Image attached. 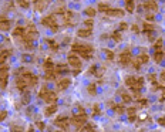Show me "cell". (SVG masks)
Segmentation results:
<instances>
[{"mask_svg":"<svg viewBox=\"0 0 165 132\" xmlns=\"http://www.w3.org/2000/svg\"><path fill=\"white\" fill-rule=\"evenodd\" d=\"M71 51L74 54H80L82 58H86V60H90L93 57V51L94 48L88 44H81V43H74V44L71 45Z\"/></svg>","mask_w":165,"mask_h":132,"instance_id":"6da1fadb","label":"cell"},{"mask_svg":"<svg viewBox=\"0 0 165 132\" xmlns=\"http://www.w3.org/2000/svg\"><path fill=\"white\" fill-rule=\"evenodd\" d=\"M37 36L38 33H37V30H36V27L33 24H30L26 29V33L23 36V41H24V45L27 48H33V41L37 38Z\"/></svg>","mask_w":165,"mask_h":132,"instance_id":"7a4b0ae2","label":"cell"},{"mask_svg":"<svg viewBox=\"0 0 165 132\" xmlns=\"http://www.w3.org/2000/svg\"><path fill=\"white\" fill-rule=\"evenodd\" d=\"M125 84L138 95L140 90L144 87V78L142 77H127L125 78Z\"/></svg>","mask_w":165,"mask_h":132,"instance_id":"3957f363","label":"cell"},{"mask_svg":"<svg viewBox=\"0 0 165 132\" xmlns=\"http://www.w3.org/2000/svg\"><path fill=\"white\" fill-rule=\"evenodd\" d=\"M38 97H40L43 101H46L47 104H51V105L57 102V95H56V92L51 91V90H49L46 85L44 87H41L40 92H38Z\"/></svg>","mask_w":165,"mask_h":132,"instance_id":"277c9868","label":"cell"},{"mask_svg":"<svg viewBox=\"0 0 165 132\" xmlns=\"http://www.w3.org/2000/svg\"><path fill=\"white\" fill-rule=\"evenodd\" d=\"M23 74H16L17 77H21V78L26 81V84L29 85V87H33L36 84L38 83V77L37 75H34L33 73H30V71H26V70H21Z\"/></svg>","mask_w":165,"mask_h":132,"instance_id":"5b68a950","label":"cell"},{"mask_svg":"<svg viewBox=\"0 0 165 132\" xmlns=\"http://www.w3.org/2000/svg\"><path fill=\"white\" fill-rule=\"evenodd\" d=\"M70 122L73 125H75L77 127V129H81L82 128V125L87 122V115H86V112H84V109H80V114H77V115H74L73 118L70 120Z\"/></svg>","mask_w":165,"mask_h":132,"instance_id":"8992f818","label":"cell"},{"mask_svg":"<svg viewBox=\"0 0 165 132\" xmlns=\"http://www.w3.org/2000/svg\"><path fill=\"white\" fill-rule=\"evenodd\" d=\"M7 81H9V66L4 62V64H0V88L2 90L7 87Z\"/></svg>","mask_w":165,"mask_h":132,"instance_id":"52a82bcc","label":"cell"},{"mask_svg":"<svg viewBox=\"0 0 165 132\" xmlns=\"http://www.w3.org/2000/svg\"><path fill=\"white\" fill-rule=\"evenodd\" d=\"M41 24L46 26V27H49L50 30H53V31H57L58 29V23H57V17L51 14V16H47V17H43V20H41Z\"/></svg>","mask_w":165,"mask_h":132,"instance_id":"ba28073f","label":"cell"},{"mask_svg":"<svg viewBox=\"0 0 165 132\" xmlns=\"http://www.w3.org/2000/svg\"><path fill=\"white\" fill-rule=\"evenodd\" d=\"M67 61H68V66H70L74 71H80V70H81L82 62H81V60L77 57V54L70 53V54H68V57H67Z\"/></svg>","mask_w":165,"mask_h":132,"instance_id":"9c48e42d","label":"cell"},{"mask_svg":"<svg viewBox=\"0 0 165 132\" xmlns=\"http://www.w3.org/2000/svg\"><path fill=\"white\" fill-rule=\"evenodd\" d=\"M54 124L57 125V127H60L61 129H64V131H67V129H68V125H70V118H67V116H60V118H57V120L54 121Z\"/></svg>","mask_w":165,"mask_h":132,"instance_id":"30bf717a","label":"cell"},{"mask_svg":"<svg viewBox=\"0 0 165 132\" xmlns=\"http://www.w3.org/2000/svg\"><path fill=\"white\" fill-rule=\"evenodd\" d=\"M120 62L123 66H128L131 62V51L130 50H124L120 54Z\"/></svg>","mask_w":165,"mask_h":132,"instance_id":"8fae6325","label":"cell"},{"mask_svg":"<svg viewBox=\"0 0 165 132\" xmlns=\"http://www.w3.org/2000/svg\"><path fill=\"white\" fill-rule=\"evenodd\" d=\"M148 60H149V57H148V54H145V53H142L141 55H138V58L135 60V64H134V68L135 70H138L141 67V64H144V62H148Z\"/></svg>","mask_w":165,"mask_h":132,"instance_id":"7c38bea8","label":"cell"},{"mask_svg":"<svg viewBox=\"0 0 165 132\" xmlns=\"http://www.w3.org/2000/svg\"><path fill=\"white\" fill-rule=\"evenodd\" d=\"M9 29H10V20H9L7 17L2 16L0 17V30L2 31H7Z\"/></svg>","mask_w":165,"mask_h":132,"instance_id":"4fadbf2b","label":"cell"},{"mask_svg":"<svg viewBox=\"0 0 165 132\" xmlns=\"http://www.w3.org/2000/svg\"><path fill=\"white\" fill-rule=\"evenodd\" d=\"M70 84H71L70 78H63V80H60V81H57V88L60 91H63V90H66V88H68Z\"/></svg>","mask_w":165,"mask_h":132,"instance_id":"5bb4252c","label":"cell"},{"mask_svg":"<svg viewBox=\"0 0 165 132\" xmlns=\"http://www.w3.org/2000/svg\"><path fill=\"white\" fill-rule=\"evenodd\" d=\"M107 16L108 17H123L124 16V10H121V9H110L107 12Z\"/></svg>","mask_w":165,"mask_h":132,"instance_id":"9a60e30c","label":"cell"},{"mask_svg":"<svg viewBox=\"0 0 165 132\" xmlns=\"http://www.w3.org/2000/svg\"><path fill=\"white\" fill-rule=\"evenodd\" d=\"M26 33V27H23V26H17L16 29L13 30V36L14 37H23Z\"/></svg>","mask_w":165,"mask_h":132,"instance_id":"2e32d148","label":"cell"},{"mask_svg":"<svg viewBox=\"0 0 165 132\" xmlns=\"http://www.w3.org/2000/svg\"><path fill=\"white\" fill-rule=\"evenodd\" d=\"M127 112H128V121H130V122H134V121L137 120V116H135V114H137V108H135V107L128 108Z\"/></svg>","mask_w":165,"mask_h":132,"instance_id":"e0dca14e","label":"cell"},{"mask_svg":"<svg viewBox=\"0 0 165 132\" xmlns=\"http://www.w3.org/2000/svg\"><path fill=\"white\" fill-rule=\"evenodd\" d=\"M91 34H93V31H91V29H81V30H79L77 31V36L79 37H90Z\"/></svg>","mask_w":165,"mask_h":132,"instance_id":"ac0fdd59","label":"cell"},{"mask_svg":"<svg viewBox=\"0 0 165 132\" xmlns=\"http://www.w3.org/2000/svg\"><path fill=\"white\" fill-rule=\"evenodd\" d=\"M10 54H12L10 53V50H2V51H0V64H4Z\"/></svg>","mask_w":165,"mask_h":132,"instance_id":"d6986e66","label":"cell"},{"mask_svg":"<svg viewBox=\"0 0 165 132\" xmlns=\"http://www.w3.org/2000/svg\"><path fill=\"white\" fill-rule=\"evenodd\" d=\"M144 7L147 9V10H152V12H155L158 9V4L157 2H144Z\"/></svg>","mask_w":165,"mask_h":132,"instance_id":"ffe728a7","label":"cell"},{"mask_svg":"<svg viewBox=\"0 0 165 132\" xmlns=\"http://www.w3.org/2000/svg\"><path fill=\"white\" fill-rule=\"evenodd\" d=\"M43 67H44V70L46 71H51L54 68V64H53V61L50 60V58H46L44 60V64H43Z\"/></svg>","mask_w":165,"mask_h":132,"instance_id":"44dd1931","label":"cell"},{"mask_svg":"<svg viewBox=\"0 0 165 132\" xmlns=\"http://www.w3.org/2000/svg\"><path fill=\"white\" fill-rule=\"evenodd\" d=\"M56 111H57V105H56V104H53V105H50V107L46 108L44 114H46L47 116H50V115H53V114H54Z\"/></svg>","mask_w":165,"mask_h":132,"instance_id":"7402d4cb","label":"cell"},{"mask_svg":"<svg viewBox=\"0 0 165 132\" xmlns=\"http://www.w3.org/2000/svg\"><path fill=\"white\" fill-rule=\"evenodd\" d=\"M47 4H49V2H34L36 10H38V12H41V10H44Z\"/></svg>","mask_w":165,"mask_h":132,"instance_id":"603a6c76","label":"cell"},{"mask_svg":"<svg viewBox=\"0 0 165 132\" xmlns=\"http://www.w3.org/2000/svg\"><path fill=\"white\" fill-rule=\"evenodd\" d=\"M57 77V73L54 70H51V71H46V75H44V78L46 80H54Z\"/></svg>","mask_w":165,"mask_h":132,"instance_id":"cb8c5ba5","label":"cell"},{"mask_svg":"<svg viewBox=\"0 0 165 132\" xmlns=\"http://www.w3.org/2000/svg\"><path fill=\"white\" fill-rule=\"evenodd\" d=\"M134 2L132 0H128V2H125V7H127V12L128 13H132L134 12Z\"/></svg>","mask_w":165,"mask_h":132,"instance_id":"d4e9b609","label":"cell"},{"mask_svg":"<svg viewBox=\"0 0 165 132\" xmlns=\"http://www.w3.org/2000/svg\"><path fill=\"white\" fill-rule=\"evenodd\" d=\"M46 41H47V44H49L50 47H51V50H53V51H57V48H58V44H56V43H54V40H53V38H47Z\"/></svg>","mask_w":165,"mask_h":132,"instance_id":"484cf974","label":"cell"},{"mask_svg":"<svg viewBox=\"0 0 165 132\" xmlns=\"http://www.w3.org/2000/svg\"><path fill=\"white\" fill-rule=\"evenodd\" d=\"M68 71V67L66 66V64H60V66H57V70H56V73L57 74H60V73H67Z\"/></svg>","mask_w":165,"mask_h":132,"instance_id":"4316f807","label":"cell"},{"mask_svg":"<svg viewBox=\"0 0 165 132\" xmlns=\"http://www.w3.org/2000/svg\"><path fill=\"white\" fill-rule=\"evenodd\" d=\"M98 10H100V12H105V13H107L108 10H110V6H108L107 3H103V2H101V3H98Z\"/></svg>","mask_w":165,"mask_h":132,"instance_id":"83f0119b","label":"cell"},{"mask_svg":"<svg viewBox=\"0 0 165 132\" xmlns=\"http://www.w3.org/2000/svg\"><path fill=\"white\" fill-rule=\"evenodd\" d=\"M154 47H155V53H161L162 51V40L161 38L155 41V45H154Z\"/></svg>","mask_w":165,"mask_h":132,"instance_id":"f1b7e54d","label":"cell"},{"mask_svg":"<svg viewBox=\"0 0 165 132\" xmlns=\"http://www.w3.org/2000/svg\"><path fill=\"white\" fill-rule=\"evenodd\" d=\"M114 111H116L117 114H124V112H125V108H124V105L118 104V105H114Z\"/></svg>","mask_w":165,"mask_h":132,"instance_id":"f546056e","label":"cell"},{"mask_svg":"<svg viewBox=\"0 0 165 132\" xmlns=\"http://www.w3.org/2000/svg\"><path fill=\"white\" fill-rule=\"evenodd\" d=\"M162 58H164V53H155L154 54V60H155V62H161Z\"/></svg>","mask_w":165,"mask_h":132,"instance_id":"4dcf8cb0","label":"cell"},{"mask_svg":"<svg viewBox=\"0 0 165 132\" xmlns=\"http://www.w3.org/2000/svg\"><path fill=\"white\" fill-rule=\"evenodd\" d=\"M84 13H86L87 16H90V17H94L95 16V10L93 7H87L86 10H84Z\"/></svg>","mask_w":165,"mask_h":132,"instance_id":"1f68e13d","label":"cell"},{"mask_svg":"<svg viewBox=\"0 0 165 132\" xmlns=\"http://www.w3.org/2000/svg\"><path fill=\"white\" fill-rule=\"evenodd\" d=\"M88 92H90L91 95H94L95 92H97V88H95V84H90V85H88Z\"/></svg>","mask_w":165,"mask_h":132,"instance_id":"d6a6232c","label":"cell"},{"mask_svg":"<svg viewBox=\"0 0 165 132\" xmlns=\"http://www.w3.org/2000/svg\"><path fill=\"white\" fill-rule=\"evenodd\" d=\"M121 97H123V99L124 101H125V102H130V101H131V95L130 94H125V92H121Z\"/></svg>","mask_w":165,"mask_h":132,"instance_id":"836d02e7","label":"cell"},{"mask_svg":"<svg viewBox=\"0 0 165 132\" xmlns=\"http://www.w3.org/2000/svg\"><path fill=\"white\" fill-rule=\"evenodd\" d=\"M144 30L147 31V33H149V31H152V30H154V26L149 24V23H145V24H144Z\"/></svg>","mask_w":165,"mask_h":132,"instance_id":"e575fe53","label":"cell"},{"mask_svg":"<svg viewBox=\"0 0 165 132\" xmlns=\"http://www.w3.org/2000/svg\"><path fill=\"white\" fill-rule=\"evenodd\" d=\"M10 129H12V132H23L24 131V129L21 128V127H19V125H13Z\"/></svg>","mask_w":165,"mask_h":132,"instance_id":"d590c367","label":"cell"},{"mask_svg":"<svg viewBox=\"0 0 165 132\" xmlns=\"http://www.w3.org/2000/svg\"><path fill=\"white\" fill-rule=\"evenodd\" d=\"M112 38H114L117 43H120V41H121V34L116 31V33H112Z\"/></svg>","mask_w":165,"mask_h":132,"instance_id":"8d00e7d4","label":"cell"},{"mask_svg":"<svg viewBox=\"0 0 165 132\" xmlns=\"http://www.w3.org/2000/svg\"><path fill=\"white\" fill-rule=\"evenodd\" d=\"M19 4H20L21 7H24V9H27V7L30 6L29 2H24V0H20V2H19Z\"/></svg>","mask_w":165,"mask_h":132,"instance_id":"74e56055","label":"cell"},{"mask_svg":"<svg viewBox=\"0 0 165 132\" xmlns=\"http://www.w3.org/2000/svg\"><path fill=\"white\" fill-rule=\"evenodd\" d=\"M7 116V111H0V121H4Z\"/></svg>","mask_w":165,"mask_h":132,"instance_id":"f35d334b","label":"cell"},{"mask_svg":"<svg viewBox=\"0 0 165 132\" xmlns=\"http://www.w3.org/2000/svg\"><path fill=\"white\" fill-rule=\"evenodd\" d=\"M86 132H97V131H95V128L93 127V125H87V127H86Z\"/></svg>","mask_w":165,"mask_h":132,"instance_id":"ab89813d","label":"cell"},{"mask_svg":"<svg viewBox=\"0 0 165 132\" xmlns=\"http://www.w3.org/2000/svg\"><path fill=\"white\" fill-rule=\"evenodd\" d=\"M105 53H107L108 60H112V58H114V53H112V51H110V50H105Z\"/></svg>","mask_w":165,"mask_h":132,"instance_id":"60d3db41","label":"cell"},{"mask_svg":"<svg viewBox=\"0 0 165 132\" xmlns=\"http://www.w3.org/2000/svg\"><path fill=\"white\" fill-rule=\"evenodd\" d=\"M84 24L87 26V29H91V27H93V20H91V19L90 20H86L84 21Z\"/></svg>","mask_w":165,"mask_h":132,"instance_id":"b9f144b4","label":"cell"},{"mask_svg":"<svg viewBox=\"0 0 165 132\" xmlns=\"http://www.w3.org/2000/svg\"><path fill=\"white\" fill-rule=\"evenodd\" d=\"M29 94H27V92H26V94L24 95H23V104H27V102H29Z\"/></svg>","mask_w":165,"mask_h":132,"instance_id":"7bdbcfd3","label":"cell"},{"mask_svg":"<svg viewBox=\"0 0 165 132\" xmlns=\"http://www.w3.org/2000/svg\"><path fill=\"white\" fill-rule=\"evenodd\" d=\"M145 19H147V20H148V21H152V20H154V14H151V13H148V14L145 16Z\"/></svg>","mask_w":165,"mask_h":132,"instance_id":"ee69618b","label":"cell"},{"mask_svg":"<svg viewBox=\"0 0 165 132\" xmlns=\"http://www.w3.org/2000/svg\"><path fill=\"white\" fill-rule=\"evenodd\" d=\"M158 124L162 125V127H165V118H160V120H158Z\"/></svg>","mask_w":165,"mask_h":132,"instance_id":"f6af8a7d","label":"cell"},{"mask_svg":"<svg viewBox=\"0 0 165 132\" xmlns=\"http://www.w3.org/2000/svg\"><path fill=\"white\" fill-rule=\"evenodd\" d=\"M148 78H149V81H152V83L155 84V75H154V74H149Z\"/></svg>","mask_w":165,"mask_h":132,"instance_id":"bcb514c9","label":"cell"},{"mask_svg":"<svg viewBox=\"0 0 165 132\" xmlns=\"http://www.w3.org/2000/svg\"><path fill=\"white\" fill-rule=\"evenodd\" d=\"M160 78H161V81L165 84V71H162V73H161V75H160Z\"/></svg>","mask_w":165,"mask_h":132,"instance_id":"7dc6e473","label":"cell"},{"mask_svg":"<svg viewBox=\"0 0 165 132\" xmlns=\"http://www.w3.org/2000/svg\"><path fill=\"white\" fill-rule=\"evenodd\" d=\"M93 111H94V114H100V108H98V105H94Z\"/></svg>","mask_w":165,"mask_h":132,"instance_id":"c3c4849f","label":"cell"},{"mask_svg":"<svg viewBox=\"0 0 165 132\" xmlns=\"http://www.w3.org/2000/svg\"><path fill=\"white\" fill-rule=\"evenodd\" d=\"M36 125H37V127L41 129V131L44 129V124H43V122H36Z\"/></svg>","mask_w":165,"mask_h":132,"instance_id":"681fc988","label":"cell"},{"mask_svg":"<svg viewBox=\"0 0 165 132\" xmlns=\"http://www.w3.org/2000/svg\"><path fill=\"white\" fill-rule=\"evenodd\" d=\"M132 30H134L135 33H138V31H140V29H138V26H137V24H134V26H132Z\"/></svg>","mask_w":165,"mask_h":132,"instance_id":"f907efd6","label":"cell"},{"mask_svg":"<svg viewBox=\"0 0 165 132\" xmlns=\"http://www.w3.org/2000/svg\"><path fill=\"white\" fill-rule=\"evenodd\" d=\"M120 27H121V30H124V29H127V24H125V23H121Z\"/></svg>","mask_w":165,"mask_h":132,"instance_id":"816d5d0a","label":"cell"},{"mask_svg":"<svg viewBox=\"0 0 165 132\" xmlns=\"http://www.w3.org/2000/svg\"><path fill=\"white\" fill-rule=\"evenodd\" d=\"M140 102H141V104H142V105H147V99H141Z\"/></svg>","mask_w":165,"mask_h":132,"instance_id":"f5cc1de1","label":"cell"},{"mask_svg":"<svg viewBox=\"0 0 165 132\" xmlns=\"http://www.w3.org/2000/svg\"><path fill=\"white\" fill-rule=\"evenodd\" d=\"M27 132H34V129H33V127H30V128H29V131H27Z\"/></svg>","mask_w":165,"mask_h":132,"instance_id":"db71d44e","label":"cell"}]
</instances>
